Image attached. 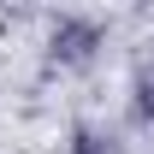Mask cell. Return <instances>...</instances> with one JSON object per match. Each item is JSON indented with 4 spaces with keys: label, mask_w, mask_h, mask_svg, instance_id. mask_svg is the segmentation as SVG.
<instances>
[{
    "label": "cell",
    "mask_w": 154,
    "mask_h": 154,
    "mask_svg": "<svg viewBox=\"0 0 154 154\" xmlns=\"http://www.w3.org/2000/svg\"><path fill=\"white\" fill-rule=\"evenodd\" d=\"M77 154H113V148H101V136H89V131H83V136H77Z\"/></svg>",
    "instance_id": "6da1fadb"
}]
</instances>
